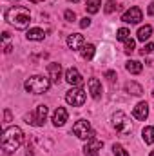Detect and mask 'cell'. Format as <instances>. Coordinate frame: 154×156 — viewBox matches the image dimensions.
<instances>
[{"label": "cell", "mask_w": 154, "mask_h": 156, "mask_svg": "<svg viewBox=\"0 0 154 156\" xmlns=\"http://www.w3.org/2000/svg\"><path fill=\"white\" fill-rule=\"evenodd\" d=\"M24 142V133L20 127H7L2 133V151L5 154H11L13 151H16Z\"/></svg>", "instance_id": "6da1fadb"}, {"label": "cell", "mask_w": 154, "mask_h": 156, "mask_svg": "<svg viewBox=\"0 0 154 156\" xmlns=\"http://www.w3.org/2000/svg\"><path fill=\"white\" fill-rule=\"evenodd\" d=\"M5 20L15 27V29H26L31 22V13L27 7H22V5H15V7H9L5 11Z\"/></svg>", "instance_id": "7a4b0ae2"}, {"label": "cell", "mask_w": 154, "mask_h": 156, "mask_svg": "<svg viewBox=\"0 0 154 156\" xmlns=\"http://www.w3.org/2000/svg\"><path fill=\"white\" fill-rule=\"evenodd\" d=\"M49 87H51V78L40 76V75L27 78L24 82V89L27 93H33V94H44L49 91Z\"/></svg>", "instance_id": "3957f363"}, {"label": "cell", "mask_w": 154, "mask_h": 156, "mask_svg": "<svg viewBox=\"0 0 154 156\" xmlns=\"http://www.w3.org/2000/svg\"><path fill=\"white\" fill-rule=\"evenodd\" d=\"M113 127L118 133H121V134H129L132 131V123H131L129 116L123 111H116L113 115Z\"/></svg>", "instance_id": "277c9868"}, {"label": "cell", "mask_w": 154, "mask_h": 156, "mask_svg": "<svg viewBox=\"0 0 154 156\" xmlns=\"http://www.w3.org/2000/svg\"><path fill=\"white\" fill-rule=\"evenodd\" d=\"M73 134L80 138V140H91L94 138V131L91 127V123L87 120H78L76 123L73 125Z\"/></svg>", "instance_id": "5b68a950"}, {"label": "cell", "mask_w": 154, "mask_h": 156, "mask_svg": "<svg viewBox=\"0 0 154 156\" xmlns=\"http://www.w3.org/2000/svg\"><path fill=\"white\" fill-rule=\"evenodd\" d=\"M85 91L82 89V87H73V89H69L67 93H65V102L69 104V105H73V107H80V105H83L85 104Z\"/></svg>", "instance_id": "8992f818"}, {"label": "cell", "mask_w": 154, "mask_h": 156, "mask_svg": "<svg viewBox=\"0 0 154 156\" xmlns=\"http://www.w3.org/2000/svg\"><path fill=\"white\" fill-rule=\"evenodd\" d=\"M45 118H47V105H37V109L27 116V123L42 127L45 123Z\"/></svg>", "instance_id": "52a82bcc"}, {"label": "cell", "mask_w": 154, "mask_h": 156, "mask_svg": "<svg viewBox=\"0 0 154 156\" xmlns=\"http://www.w3.org/2000/svg\"><path fill=\"white\" fill-rule=\"evenodd\" d=\"M142 18H143V13L140 7H131L129 11H125L121 15V22H125V24H140Z\"/></svg>", "instance_id": "ba28073f"}, {"label": "cell", "mask_w": 154, "mask_h": 156, "mask_svg": "<svg viewBox=\"0 0 154 156\" xmlns=\"http://www.w3.org/2000/svg\"><path fill=\"white\" fill-rule=\"evenodd\" d=\"M102 147H103V142L94 136V138L87 140V144H85V147H83V153H85V156H100Z\"/></svg>", "instance_id": "9c48e42d"}, {"label": "cell", "mask_w": 154, "mask_h": 156, "mask_svg": "<svg viewBox=\"0 0 154 156\" xmlns=\"http://www.w3.org/2000/svg\"><path fill=\"white\" fill-rule=\"evenodd\" d=\"M65 82L71 83V85H82L83 83V76L80 75V71L76 67H69L65 71Z\"/></svg>", "instance_id": "30bf717a"}, {"label": "cell", "mask_w": 154, "mask_h": 156, "mask_svg": "<svg viewBox=\"0 0 154 156\" xmlns=\"http://www.w3.org/2000/svg\"><path fill=\"white\" fill-rule=\"evenodd\" d=\"M85 40L83 37L80 35V33H73V35H69L67 37V45H69V49H73V51H80L85 44H83Z\"/></svg>", "instance_id": "8fae6325"}, {"label": "cell", "mask_w": 154, "mask_h": 156, "mask_svg": "<svg viewBox=\"0 0 154 156\" xmlns=\"http://www.w3.org/2000/svg\"><path fill=\"white\" fill-rule=\"evenodd\" d=\"M87 87H89V93H91V96H93L94 100H98V98L102 96V83H100L98 78H91V80L87 82Z\"/></svg>", "instance_id": "7c38bea8"}, {"label": "cell", "mask_w": 154, "mask_h": 156, "mask_svg": "<svg viewBox=\"0 0 154 156\" xmlns=\"http://www.w3.org/2000/svg\"><path fill=\"white\" fill-rule=\"evenodd\" d=\"M49 78H51V82L53 83H60V80H62V66L60 64H56V62H53V64H49Z\"/></svg>", "instance_id": "4fadbf2b"}, {"label": "cell", "mask_w": 154, "mask_h": 156, "mask_svg": "<svg viewBox=\"0 0 154 156\" xmlns=\"http://www.w3.org/2000/svg\"><path fill=\"white\" fill-rule=\"evenodd\" d=\"M67 118H69L67 111H65L64 107H58V109L53 113V123H54L56 127H62V125L67 122Z\"/></svg>", "instance_id": "5bb4252c"}, {"label": "cell", "mask_w": 154, "mask_h": 156, "mask_svg": "<svg viewBox=\"0 0 154 156\" xmlns=\"http://www.w3.org/2000/svg\"><path fill=\"white\" fill-rule=\"evenodd\" d=\"M132 115H134L136 120H145V118L149 116V105H147V102H140V104L134 107Z\"/></svg>", "instance_id": "9a60e30c"}, {"label": "cell", "mask_w": 154, "mask_h": 156, "mask_svg": "<svg viewBox=\"0 0 154 156\" xmlns=\"http://www.w3.org/2000/svg\"><path fill=\"white\" fill-rule=\"evenodd\" d=\"M26 37H27V40L40 42V40L45 38V33H44V29H40V27H33V29H29V31L26 33Z\"/></svg>", "instance_id": "2e32d148"}, {"label": "cell", "mask_w": 154, "mask_h": 156, "mask_svg": "<svg viewBox=\"0 0 154 156\" xmlns=\"http://www.w3.org/2000/svg\"><path fill=\"white\" fill-rule=\"evenodd\" d=\"M125 69H127L131 75H140L142 69H143V66H142V62H138V60H129V62L125 64Z\"/></svg>", "instance_id": "e0dca14e"}, {"label": "cell", "mask_w": 154, "mask_h": 156, "mask_svg": "<svg viewBox=\"0 0 154 156\" xmlns=\"http://www.w3.org/2000/svg\"><path fill=\"white\" fill-rule=\"evenodd\" d=\"M125 91L131 93V94H134V96H140L143 93V87L140 83H136V82H127L125 83Z\"/></svg>", "instance_id": "ac0fdd59"}, {"label": "cell", "mask_w": 154, "mask_h": 156, "mask_svg": "<svg viewBox=\"0 0 154 156\" xmlns=\"http://www.w3.org/2000/svg\"><path fill=\"white\" fill-rule=\"evenodd\" d=\"M151 35H152V27H151V26H143V27L138 29V40H140V42L149 40L151 38Z\"/></svg>", "instance_id": "d6986e66"}, {"label": "cell", "mask_w": 154, "mask_h": 156, "mask_svg": "<svg viewBox=\"0 0 154 156\" xmlns=\"http://www.w3.org/2000/svg\"><path fill=\"white\" fill-rule=\"evenodd\" d=\"M142 136H143V142L145 144H149V145H152L154 144V127H145L143 131H142Z\"/></svg>", "instance_id": "ffe728a7"}, {"label": "cell", "mask_w": 154, "mask_h": 156, "mask_svg": "<svg viewBox=\"0 0 154 156\" xmlns=\"http://www.w3.org/2000/svg\"><path fill=\"white\" fill-rule=\"evenodd\" d=\"M94 51H96V47H94L93 44H87V45H83V47L80 49V53H82V56H83L85 60H91V58L94 56Z\"/></svg>", "instance_id": "44dd1931"}, {"label": "cell", "mask_w": 154, "mask_h": 156, "mask_svg": "<svg viewBox=\"0 0 154 156\" xmlns=\"http://www.w3.org/2000/svg\"><path fill=\"white\" fill-rule=\"evenodd\" d=\"M100 5H102V2L100 0H87V13H91V15H94V13H98L100 11Z\"/></svg>", "instance_id": "7402d4cb"}, {"label": "cell", "mask_w": 154, "mask_h": 156, "mask_svg": "<svg viewBox=\"0 0 154 156\" xmlns=\"http://www.w3.org/2000/svg\"><path fill=\"white\" fill-rule=\"evenodd\" d=\"M116 38L121 40V42H127V40L131 38V31H129L127 27H120V29L116 31Z\"/></svg>", "instance_id": "603a6c76"}, {"label": "cell", "mask_w": 154, "mask_h": 156, "mask_svg": "<svg viewBox=\"0 0 154 156\" xmlns=\"http://www.w3.org/2000/svg\"><path fill=\"white\" fill-rule=\"evenodd\" d=\"M113 153H114V156H129V153H127L120 144H114V145H113Z\"/></svg>", "instance_id": "cb8c5ba5"}, {"label": "cell", "mask_w": 154, "mask_h": 156, "mask_svg": "<svg viewBox=\"0 0 154 156\" xmlns=\"http://www.w3.org/2000/svg\"><path fill=\"white\" fill-rule=\"evenodd\" d=\"M134 47H136V42H134L132 38H129L127 42H125V53H127V55H131V53L134 51Z\"/></svg>", "instance_id": "d4e9b609"}, {"label": "cell", "mask_w": 154, "mask_h": 156, "mask_svg": "<svg viewBox=\"0 0 154 156\" xmlns=\"http://www.w3.org/2000/svg\"><path fill=\"white\" fill-rule=\"evenodd\" d=\"M152 51H154V45H152V44H145V47H143V49H140V53H142L143 56H145V55H151Z\"/></svg>", "instance_id": "484cf974"}, {"label": "cell", "mask_w": 154, "mask_h": 156, "mask_svg": "<svg viewBox=\"0 0 154 156\" xmlns=\"http://www.w3.org/2000/svg\"><path fill=\"white\" fill-rule=\"evenodd\" d=\"M64 16H65V20H67V22H73V20H76V15H75V11H71V9H67V11L64 13Z\"/></svg>", "instance_id": "4316f807"}, {"label": "cell", "mask_w": 154, "mask_h": 156, "mask_svg": "<svg viewBox=\"0 0 154 156\" xmlns=\"http://www.w3.org/2000/svg\"><path fill=\"white\" fill-rule=\"evenodd\" d=\"M114 9H118V5H116L113 0H109V2L105 4V13H113Z\"/></svg>", "instance_id": "83f0119b"}, {"label": "cell", "mask_w": 154, "mask_h": 156, "mask_svg": "<svg viewBox=\"0 0 154 156\" xmlns=\"http://www.w3.org/2000/svg\"><path fill=\"white\" fill-rule=\"evenodd\" d=\"M89 26H91V18L83 16V18L80 20V27H82V29H85V27H89Z\"/></svg>", "instance_id": "f1b7e54d"}, {"label": "cell", "mask_w": 154, "mask_h": 156, "mask_svg": "<svg viewBox=\"0 0 154 156\" xmlns=\"http://www.w3.org/2000/svg\"><path fill=\"white\" fill-rule=\"evenodd\" d=\"M105 76H107V80H109V82H114L116 73H114V71H107V73H105Z\"/></svg>", "instance_id": "f546056e"}, {"label": "cell", "mask_w": 154, "mask_h": 156, "mask_svg": "<svg viewBox=\"0 0 154 156\" xmlns=\"http://www.w3.org/2000/svg\"><path fill=\"white\" fill-rule=\"evenodd\" d=\"M4 118H5V122H11V111H9V109H5V113H4Z\"/></svg>", "instance_id": "4dcf8cb0"}, {"label": "cell", "mask_w": 154, "mask_h": 156, "mask_svg": "<svg viewBox=\"0 0 154 156\" xmlns=\"http://www.w3.org/2000/svg\"><path fill=\"white\" fill-rule=\"evenodd\" d=\"M147 13H149L151 16H154V2L151 4V5H149V9H147Z\"/></svg>", "instance_id": "1f68e13d"}, {"label": "cell", "mask_w": 154, "mask_h": 156, "mask_svg": "<svg viewBox=\"0 0 154 156\" xmlns=\"http://www.w3.org/2000/svg\"><path fill=\"white\" fill-rule=\"evenodd\" d=\"M4 53H11V45H5L4 47Z\"/></svg>", "instance_id": "d6a6232c"}, {"label": "cell", "mask_w": 154, "mask_h": 156, "mask_svg": "<svg viewBox=\"0 0 154 156\" xmlns=\"http://www.w3.org/2000/svg\"><path fill=\"white\" fill-rule=\"evenodd\" d=\"M69 2H75V4H76V2H80V0H69Z\"/></svg>", "instance_id": "836d02e7"}, {"label": "cell", "mask_w": 154, "mask_h": 156, "mask_svg": "<svg viewBox=\"0 0 154 156\" xmlns=\"http://www.w3.org/2000/svg\"><path fill=\"white\" fill-rule=\"evenodd\" d=\"M149 156H154V151H152V153H151V154H149Z\"/></svg>", "instance_id": "e575fe53"}, {"label": "cell", "mask_w": 154, "mask_h": 156, "mask_svg": "<svg viewBox=\"0 0 154 156\" xmlns=\"http://www.w3.org/2000/svg\"><path fill=\"white\" fill-rule=\"evenodd\" d=\"M152 96H154V89H152Z\"/></svg>", "instance_id": "d590c367"}]
</instances>
